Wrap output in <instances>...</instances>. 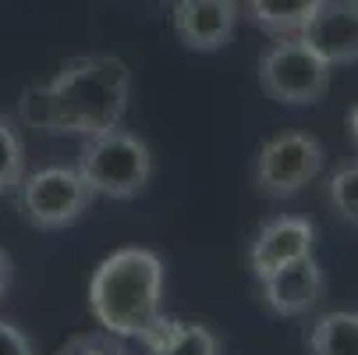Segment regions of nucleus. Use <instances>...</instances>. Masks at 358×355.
I'll list each match as a JSON object with an SVG mask.
<instances>
[{"instance_id": "12", "label": "nucleus", "mask_w": 358, "mask_h": 355, "mask_svg": "<svg viewBox=\"0 0 358 355\" xmlns=\"http://www.w3.org/2000/svg\"><path fill=\"white\" fill-rule=\"evenodd\" d=\"M316 4L320 0H245V11L255 29L270 36H298Z\"/></svg>"}, {"instance_id": "4", "label": "nucleus", "mask_w": 358, "mask_h": 355, "mask_svg": "<svg viewBox=\"0 0 358 355\" xmlns=\"http://www.w3.org/2000/svg\"><path fill=\"white\" fill-rule=\"evenodd\" d=\"M334 68L298 36H277L259 57V85L284 107H313L330 92Z\"/></svg>"}, {"instance_id": "2", "label": "nucleus", "mask_w": 358, "mask_h": 355, "mask_svg": "<svg viewBox=\"0 0 358 355\" xmlns=\"http://www.w3.org/2000/svg\"><path fill=\"white\" fill-rule=\"evenodd\" d=\"M57 107V135H96L117 128L128 114L131 71L121 57L85 54L50 78Z\"/></svg>"}, {"instance_id": "6", "label": "nucleus", "mask_w": 358, "mask_h": 355, "mask_svg": "<svg viewBox=\"0 0 358 355\" xmlns=\"http://www.w3.org/2000/svg\"><path fill=\"white\" fill-rule=\"evenodd\" d=\"M323 160L327 153H323L320 139L305 135V132H284L259 149L255 167H252V181L270 199H291L320 178Z\"/></svg>"}, {"instance_id": "13", "label": "nucleus", "mask_w": 358, "mask_h": 355, "mask_svg": "<svg viewBox=\"0 0 358 355\" xmlns=\"http://www.w3.org/2000/svg\"><path fill=\"white\" fill-rule=\"evenodd\" d=\"M313 355H358V313H323L309 330Z\"/></svg>"}, {"instance_id": "15", "label": "nucleus", "mask_w": 358, "mask_h": 355, "mask_svg": "<svg viewBox=\"0 0 358 355\" xmlns=\"http://www.w3.org/2000/svg\"><path fill=\"white\" fill-rule=\"evenodd\" d=\"M18 118L25 121V128L54 132V135H57V107H54V92H50V82H32V85L22 89Z\"/></svg>"}, {"instance_id": "7", "label": "nucleus", "mask_w": 358, "mask_h": 355, "mask_svg": "<svg viewBox=\"0 0 358 355\" xmlns=\"http://www.w3.org/2000/svg\"><path fill=\"white\" fill-rule=\"evenodd\" d=\"M323 295H327V274L316 263V256L291 260V263L277 267L273 274L259 277V298H263V306L273 316H284V320L313 313L320 302H323Z\"/></svg>"}, {"instance_id": "10", "label": "nucleus", "mask_w": 358, "mask_h": 355, "mask_svg": "<svg viewBox=\"0 0 358 355\" xmlns=\"http://www.w3.org/2000/svg\"><path fill=\"white\" fill-rule=\"evenodd\" d=\"M316 249V224L305 217H273L259 228L252 249H248V267L255 274V281L273 274L277 267L313 256Z\"/></svg>"}, {"instance_id": "3", "label": "nucleus", "mask_w": 358, "mask_h": 355, "mask_svg": "<svg viewBox=\"0 0 358 355\" xmlns=\"http://www.w3.org/2000/svg\"><path fill=\"white\" fill-rule=\"evenodd\" d=\"M78 174L85 178V185L92 188V195H107L117 202L138 199L149 181H152V153L149 146L117 128L85 135L82 153H78Z\"/></svg>"}, {"instance_id": "18", "label": "nucleus", "mask_w": 358, "mask_h": 355, "mask_svg": "<svg viewBox=\"0 0 358 355\" xmlns=\"http://www.w3.org/2000/svg\"><path fill=\"white\" fill-rule=\"evenodd\" d=\"M0 355H36V344L22 327L0 320Z\"/></svg>"}, {"instance_id": "19", "label": "nucleus", "mask_w": 358, "mask_h": 355, "mask_svg": "<svg viewBox=\"0 0 358 355\" xmlns=\"http://www.w3.org/2000/svg\"><path fill=\"white\" fill-rule=\"evenodd\" d=\"M11 284H15V263H11V256H8V249H0V306H4Z\"/></svg>"}, {"instance_id": "14", "label": "nucleus", "mask_w": 358, "mask_h": 355, "mask_svg": "<svg viewBox=\"0 0 358 355\" xmlns=\"http://www.w3.org/2000/svg\"><path fill=\"white\" fill-rule=\"evenodd\" d=\"M25 178V139L18 125L0 114V195H8Z\"/></svg>"}, {"instance_id": "16", "label": "nucleus", "mask_w": 358, "mask_h": 355, "mask_svg": "<svg viewBox=\"0 0 358 355\" xmlns=\"http://www.w3.org/2000/svg\"><path fill=\"white\" fill-rule=\"evenodd\" d=\"M330 202L351 228H358V164H348L330 178Z\"/></svg>"}, {"instance_id": "5", "label": "nucleus", "mask_w": 358, "mask_h": 355, "mask_svg": "<svg viewBox=\"0 0 358 355\" xmlns=\"http://www.w3.org/2000/svg\"><path fill=\"white\" fill-rule=\"evenodd\" d=\"M18 214L39 231H61L82 221L92 202V188L78 174V167H43L22 178Z\"/></svg>"}, {"instance_id": "1", "label": "nucleus", "mask_w": 358, "mask_h": 355, "mask_svg": "<svg viewBox=\"0 0 358 355\" xmlns=\"http://www.w3.org/2000/svg\"><path fill=\"white\" fill-rule=\"evenodd\" d=\"M164 263L157 252L128 245L92 270L89 306L99 327L117 337H138L149 344L167 323L164 309Z\"/></svg>"}, {"instance_id": "11", "label": "nucleus", "mask_w": 358, "mask_h": 355, "mask_svg": "<svg viewBox=\"0 0 358 355\" xmlns=\"http://www.w3.org/2000/svg\"><path fill=\"white\" fill-rule=\"evenodd\" d=\"M145 348H149V355H224L220 337L210 327L188 323V320H167L164 330Z\"/></svg>"}, {"instance_id": "17", "label": "nucleus", "mask_w": 358, "mask_h": 355, "mask_svg": "<svg viewBox=\"0 0 358 355\" xmlns=\"http://www.w3.org/2000/svg\"><path fill=\"white\" fill-rule=\"evenodd\" d=\"M57 355H128V348L110 330H89V334H75Z\"/></svg>"}, {"instance_id": "9", "label": "nucleus", "mask_w": 358, "mask_h": 355, "mask_svg": "<svg viewBox=\"0 0 358 355\" xmlns=\"http://www.w3.org/2000/svg\"><path fill=\"white\" fill-rule=\"evenodd\" d=\"M238 18V0H178L174 36L195 54H217L234 39Z\"/></svg>"}, {"instance_id": "20", "label": "nucleus", "mask_w": 358, "mask_h": 355, "mask_svg": "<svg viewBox=\"0 0 358 355\" xmlns=\"http://www.w3.org/2000/svg\"><path fill=\"white\" fill-rule=\"evenodd\" d=\"M348 132H351V139L358 142V104L351 107V114H348Z\"/></svg>"}, {"instance_id": "8", "label": "nucleus", "mask_w": 358, "mask_h": 355, "mask_svg": "<svg viewBox=\"0 0 358 355\" xmlns=\"http://www.w3.org/2000/svg\"><path fill=\"white\" fill-rule=\"evenodd\" d=\"M298 39L330 64H358V0H320L298 29Z\"/></svg>"}]
</instances>
